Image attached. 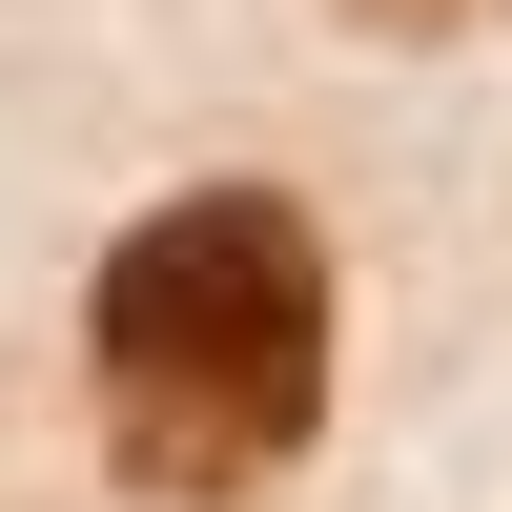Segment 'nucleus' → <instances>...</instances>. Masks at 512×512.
Here are the masks:
<instances>
[{
  "instance_id": "1",
  "label": "nucleus",
  "mask_w": 512,
  "mask_h": 512,
  "mask_svg": "<svg viewBox=\"0 0 512 512\" xmlns=\"http://www.w3.org/2000/svg\"><path fill=\"white\" fill-rule=\"evenodd\" d=\"M82 410H103L123 492L226 512L328 431V226L287 185H185L103 246L82 287Z\"/></svg>"
},
{
  "instance_id": "2",
  "label": "nucleus",
  "mask_w": 512,
  "mask_h": 512,
  "mask_svg": "<svg viewBox=\"0 0 512 512\" xmlns=\"http://www.w3.org/2000/svg\"><path fill=\"white\" fill-rule=\"evenodd\" d=\"M390 21H451V0H390Z\"/></svg>"
}]
</instances>
